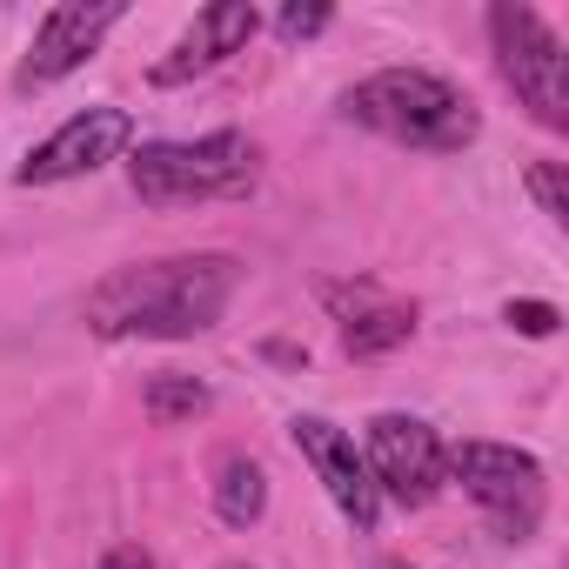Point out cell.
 <instances>
[{"mask_svg": "<svg viewBox=\"0 0 569 569\" xmlns=\"http://www.w3.org/2000/svg\"><path fill=\"white\" fill-rule=\"evenodd\" d=\"M362 462H369V482L376 496H389L396 509H429L442 496V436L422 422V416H376L369 422V442H362Z\"/></svg>", "mask_w": 569, "mask_h": 569, "instance_id": "7", "label": "cell"}, {"mask_svg": "<svg viewBox=\"0 0 569 569\" xmlns=\"http://www.w3.org/2000/svg\"><path fill=\"white\" fill-rule=\"evenodd\" d=\"M121 14H128L121 0H61V8H48L14 68V94H41V88L68 81L74 68H88L101 54V41L121 28Z\"/></svg>", "mask_w": 569, "mask_h": 569, "instance_id": "8", "label": "cell"}, {"mask_svg": "<svg viewBox=\"0 0 569 569\" xmlns=\"http://www.w3.org/2000/svg\"><path fill=\"white\" fill-rule=\"evenodd\" d=\"M134 148V114L114 108V101H94L81 114H68L41 148H28V161L14 168V188H61V181H81L108 161H121Z\"/></svg>", "mask_w": 569, "mask_h": 569, "instance_id": "6", "label": "cell"}, {"mask_svg": "<svg viewBox=\"0 0 569 569\" xmlns=\"http://www.w3.org/2000/svg\"><path fill=\"white\" fill-rule=\"evenodd\" d=\"M289 442L302 449V462L316 469V482L329 489V502L342 509V522H349L356 536H376L382 496H376V482H369V462H362L356 436L336 429L329 416H296V422H289Z\"/></svg>", "mask_w": 569, "mask_h": 569, "instance_id": "9", "label": "cell"}, {"mask_svg": "<svg viewBox=\"0 0 569 569\" xmlns=\"http://www.w3.org/2000/svg\"><path fill=\"white\" fill-rule=\"evenodd\" d=\"M382 569H409V562H382Z\"/></svg>", "mask_w": 569, "mask_h": 569, "instance_id": "19", "label": "cell"}, {"mask_svg": "<svg viewBox=\"0 0 569 569\" xmlns=\"http://www.w3.org/2000/svg\"><path fill=\"white\" fill-rule=\"evenodd\" d=\"M342 121L396 141V148H416V154H462L482 134L476 101L449 74H429V68H382V74L356 81L342 94Z\"/></svg>", "mask_w": 569, "mask_h": 569, "instance_id": "2", "label": "cell"}, {"mask_svg": "<svg viewBox=\"0 0 569 569\" xmlns=\"http://www.w3.org/2000/svg\"><path fill=\"white\" fill-rule=\"evenodd\" d=\"M254 28H261L254 0H214V8H201V14L181 28V41L148 68V81H154V88H188V81L214 74L221 61H234V54L254 41Z\"/></svg>", "mask_w": 569, "mask_h": 569, "instance_id": "10", "label": "cell"}, {"mask_svg": "<svg viewBox=\"0 0 569 569\" xmlns=\"http://www.w3.org/2000/svg\"><path fill=\"white\" fill-rule=\"evenodd\" d=\"M128 188L148 208L234 201L254 188V141L241 128H214L201 141H141L128 154Z\"/></svg>", "mask_w": 569, "mask_h": 569, "instance_id": "3", "label": "cell"}, {"mask_svg": "<svg viewBox=\"0 0 569 569\" xmlns=\"http://www.w3.org/2000/svg\"><path fill=\"white\" fill-rule=\"evenodd\" d=\"M442 476L462 482L469 502H482L489 529L502 542H529L542 522V462L516 442H456L442 449Z\"/></svg>", "mask_w": 569, "mask_h": 569, "instance_id": "5", "label": "cell"}, {"mask_svg": "<svg viewBox=\"0 0 569 569\" xmlns=\"http://www.w3.org/2000/svg\"><path fill=\"white\" fill-rule=\"evenodd\" d=\"M208 496H214V516H221L228 529H254V522L268 516V469H261L248 449H221Z\"/></svg>", "mask_w": 569, "mask_h": 569, "instance_id": "12", "label": "cell"}, {"mask_svg": "<svg viewBox=\"0 0 569 569\" xmlns=\"http://www.w3.org/2000/svg\"><path fill=\"white\" fill-rule=\"evenodd\" d=\"M416 336V302H382L376 289H356V309L342 316V349L356 362H376Z\"/></svg>", "mask_w": 569, "mask_h": 569, "instance_id": "11", "label": "cell"}, {"mask_svg": "<svg viewBox=\"0 0 569 569\" xmlns=\"http://www.w3.org/2000/svg\"><path fill=\"white\" fill-rule=\"evenodd\" d=\"M329 21H336L329 0H289V8L274 14V34H281V41H316Z\"/></svg>", "mask_w": 569, "mask_h": 569, "instance_id": "15", "label": "cell"}, {"mask_svg": "<svg viewBox=\"0 0 569 569\" xmlns=\"http://www.w3.org/2000/svg\"><path fill=\"white\" fill-rule=\"evenodd\" d=\"M241 289L234 254H168V261H134L114 268L88 296V329L108 342H188L208 336Z\"/></svg>", "mask_w": 569, "mask_h": 569, "instance_id": "1", "label": "cell"}, {"mask_svg": "<svg viewBox=\"0 0 569 569\" xmlns=\"http://www.w3.org/2000/svg\"><path fill=\"white\" fill-rule=\"evenodd\" d=\"M522 188L536 194V208H542L556 228H569V174H562V161H529Z\"/></svg>", "mask_w": 569, "mask_h": 569, "instance_id": "14", "label": "cell"}, {"mask_svg": "<svg viewBox=\"0 0 569 569\" xmlns=\"http://www.w3.org/2000/svg\"><path fill=\"white\" fill-rule=\"evenodd\" d=\"M141 409H148V422L174 429V422H194V416H208V409H214V389H208L201 376L161 369V376H148V389H141Z\"/></svg>", "mask_w": 569, "mask_h": 569, "instance_id": "13", "label": "cell"}, {"mask_svg": "<svg viewBox=\"0 0 569 569\" xmlns=\"http://www.w3.org/2000/svg\"><path fill=\"white\" fill-rule=\"evenodd\" d=\"M502 322H509L516 336H529V342H549V336L562 329V309H556V302H536V296H529V302H509V309H502Z\"/></svg>", "mask_w": 569, "mask_h": 569, "instance_id": "16", "label": "cell"}, {"mask_svg": "<svg viewBox=\"0 0 569 569\" xmlns=\"http://www.w3.org/2000/svg\"><path fill=\"white\" fill-rule=\"evenodd\" d=\"M482 21H489V48H496L502 81L516 88V101L549 134H569V54H562L556 28L536 8H516V0H496Z\"/></svg>", "mask_w": 569, "mask_h": 569, "instance_id": "4", "label": "cell"}, {"mask_svg": "<svg viewBox=\"0 0 569 569\" xmlns=\"http://www.w3.org/2000/svg\"><path fill=\"white\" fill-rule=\"evenodd\" d=\"M94 569H154V556H148L141 542H114V549H108Z\"/></svg>", "mask_w": 569, "mask_h": 569, "instance_id": "17", "label": "cell"}, {"mask_svg": "<svg viewBox=\"0 0 569 569\" xmlns=\"http://www.w3.org/2000/svg\"><path fill=\"white\" fill-rule=\"evenodd\" d=\"M221 569H254V562H221Z\"/></svg>", "mask_w": 569, "mask_h": 569, "instance_id": "18", "label": "cell"}]
</instances>
